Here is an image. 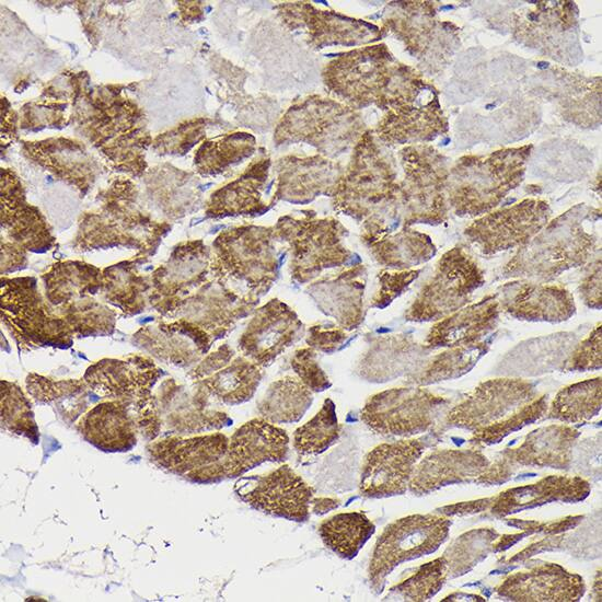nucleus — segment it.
Instances as JSON below:
<instances>
[{
  "label": "nucleus",
  "mask_w": 602,
  "mask_h": 602,
  "mask_svg": "<svg viewBox=\"0 0 602 602\" xmlns=\"http://www.w3.org/2000/svg\"><path fill=\"white\" fill-rule=\"evenodd\" d=\"M578 435L567 425L542 427L529 433L517 448L503 451L500 460L512 470L517 466L567 468Z\"/></svg>",
  "instance_id": "30"
},
{
  "label": "nucleus",
  "mask_w": 602,
  "mask_h": 602,
  "mask_svg": "<svg viewBox=\"0 0 602 602\" xmlns=\"http://www.w3.org/2000/svg\"><path fill=\"white\" fill-rule=\"evenodd\" d=\"M448 577L444 557L420 566L415 574L390 589L386 600L426 601L433 597Z\"/></svg>",
  "instance_id": "43"
},
{
  "label": "nucleus",
  "mask_w": 602,
  "mask_h": 602,
  "mask_svg": "<svg viewBox=\"0 0 602 602\" xmlns=\"http://www.w3.org/2000/svg\"><path fill=\"white\" fill-rule=\"evenodd\" d=\"M26 265L25 250L16 244L2 243L1 274L5 275L24 268Z\"/></svg>",
  "instance_id": "51"
},
{
  "label": "nucleus",
  "mask_w": 602,
  "mask_h": 602,
  "mask_svg": "<svg viewBox=\"0 0 602 602\" xmlns=\"http://www.w3.org/2000/svg\"><path fill=\"white\" fill-rule=\"evenodd\" d=\"M451 520L441 516L410 514L385 526L369 565V581L381 592L386 577L401 564L433 553L447 540Z\"/></svg>",
  "instance_id": "7"
},
{
  "label": "nucleus",
  "mask_w": 602,
  "mask_h": 602,
  "mask_svg": "<svg viewBox=\"0 0 602 602\" xmlns=\"http://www.w3.org/2000/svg\"><path fill=\"white\" fill-rule=\"evenodd\" d=\"M1 426L34 442L39 439L28 398L20 386L5 380L1 381Z\"/></svg>",
  "instance_id": "44"
},
{
  "label": "nucleus",
  "mask_w": 602,
  "mask_h": 602,
  "mask_svg": "<svg viewBox=\"0 0 602 602\" xmlns=\"http://www.w3.org/2000/svg\"><path fill=\"white\" fill-rule=\"evenodd\" d=\"M339 505H340L339 500L335 498H326V497L313 498L311 501L310 510L315 514L322 516L332 510L337 509Z\"/></svg>",
  "instance_id": "52"
},
{
  "label": "nucleus",
  "mask_w": 602,
  "mask_h": 602,
  "mask_svg": "<svg viewBox=\"0 0 602 602\" xmlns=\"http://www.w3.org/2000/svg\"><path fill=\"white\" fill-rule=\"evenodd\" d=\"M262 369L223 344L207 354L188 375L195 389L209 400L234 406L254 396L263 379Z\"/></svg>",
  "instance_id": "12"
},
{
  "label": "nucleus",
  "mask_w": 602,
  "mask_h": 602,
  "mask_svg": "<svg viewBox=\"0 0 602 602\" xmlns=\"http://www.w3.org/2000/svg\"><path fill=\"white\" fill-rule=\"evenodd\" d=\"M275 200L309 202L320 195H331L340 171L335 162L321 157L285 158L277 164Z\"/></svg>",
  "instance_id": "28"
},
{
  "label": "nucleus",
  "mask_w": 602,
  "mask_h": 602,
  "mask_svg": "<svg viewBox=\"0 0 602 602\" xmlns=\"http://www.w3.org/2000/svg\"><path fill=\"white\" fill-rule=\"evenodd\" d=\"M238 495L253 509L294 522H305L310 516L313 488L289 465L252 478Z\"/></svg>",
  "instance_id": "15"
},
{
  "label": "nucleus",
  "mask_w": 602,
  "mask_h": 602,
  "mask_svg": "<svg viewBox=\"0 0 602 602\" xmlns=\"http://www.w3.org/2000/svg\"><path fill=\"white\" fill-rule=\"evenodd\" d=\"M429 348L404 334L373 337L358 364L361 378L371 382H385L409 374L427 355Z\"/></svg>",
  "instance_id": "29"
},
{
  "label": "nucleus",
  "mask_w": 602,
  "mask_h": 602,
  "mask_svg": "<svg viewBox=\"0 0 602 602\" xmlns=\"http://www.w3.org/2000/svg\"><path fill=\"white\" fill-rule=\"evenodd\" d=\"M426 447L424 438L377 445L364 458L360 494L368 498H385L406 493L413 471Z\"/></svg>",
  "instance_id": "16"
},
{
  "label": "nucleus",
  "mask_w": 602,
  "mask_h": 602,
  "mask_svg": "<svg viewBox=\"0 0 602 602\" xmlns=\"http://www.w3.org/2000/svg\"><path fill=\"white\" fill-rule=\"evenodd\" d=\"M275 233L289 253V273L298 283H309L324 271L343 267L352 261L354 253L345 245L347 230L334 218L281 217Z\"/></svg>",
  "instance_id": "3"
},
{
  "label": "nucleus",
  "mask_w": 602,
  "mask_h": 602,
  "mask_svg": "<svg viewBox=\"0 0 602 602\" xmlns=\"http://www.w3.org/2000/svg\"><path fill=\"white\" fill-rule=\"evenodd\" d=\"M28 395L39 404H48L57 413L73 421L84 414L89 386L84 380H51L31 373L26 378Z\"/></svg>",
  "instance_id": "39"
},
{
  "label": "nucleus",
  "mask_w": 602,
  "mask_h": 602,
  "mask_svg": "<svg viewBox=\"0 0 602 602\" xmlns=\"http://www.w3.org/2000/svg\"><path fill=\"white\" fill-rule=\"evenodd\" d=\"M44 296L74 336H108L117 312L102 298V269L83 262H60L42 275Z\"/></svg>",
  "instance_id": "1"
},
{
  "label": "nucleus",
  "mask_w": 602,
  "mask_h": 602,
  "mask_svg": "<svg viewBox=\"0 0 602 602\" xmlns=\"http://www.w3.org/2000/svg\"><path fill=\"white\" fill-rule=\"evenodd\" d=\"M421 269H407L402 271L383 270L378 275L379 289L373 294L370 305L383 309L404 293L414 280L419 277Z\"/></svg>",
  "instance_id": "47"
},
{
  "label": "nucleus",
  "mask_w": 602,
  "mask_h": 602,
  "mask_svg": "<svg viewBox=\"0 0 602 602\" xmlns=\"http://www.w3.org/2000/svg\"><path fill=\"white\" fill-rule=\"evenodd\" d=\"M340 435L336 406L326 398L321 409L293 433V448L300 455H317L336 443Z\"/></svg>",
  "instance_id": "41"
},
{
  "label": "nucleus",
  "mask_w": 602,
  "mask_h": 602,
  "mask_svg": "<svg viewBox=\"0 0 602 602\" xmlns=\"http://www.w3.org/2000/svg\"><path fill=\"white\" fill-rule=\"evenodd\" d=\"M601 368V324L579 343L566 361L570 371H587Z\"/></svg>",
  "instance_id": "48"
},
{
  "label": "nucleus",
  "mask_w": 602,
  "mask_h": 602,
  "mask_svg": "<svg viewBox=\"0 0 602 602\" xmlns=\"http://www.w3.org/2000/svg\"><path fill=\"white\" fill-rule=\"evenodd\" d=\"M594 241L582 229L553 223L543 235L525 243L503 268L505 277L535 282L549 281L568 269L587 264Z\"/></svg>",
  "instance_id": "8"
},
{
  "label": "nucleus",
  "mask_w": 602,
  "mask_h": 602,
  "mask_svg": "<svg viewBox=\"0 0 602 602\" xmlns=\"http://www.w3.org/2000/svg\"><path fill=\"white\" fill-rule=\"evenodd\" d=\"M137 264L126 261L102 270V299L127 316L139 314L150 305V275L139 273Z\"/></svg>",
  "instance_id": "33"
},
{
  "label": "nucleus",
  "mask_w": 602,
  "mask_h": 602,
  "mask_svg": "<svg viewBox=\"0 0 602 602\" xmlns=\"http://www.w3.org/2000/svg\"><path fill=\"white\" fill-rule=\"evenodd\" d=\"M485 282L484 270L462 247L448 251L407 309L413 322L439 321L466 305Z\"/></svg>",
  "instance_id": "6"
},
{
  "label": "nucleus",
  "mask_w": 602,
  "mask_h": 602,
  "mask_svg": "<svg viewBox=\"0 0 602 602\" xmlns=\"http://www.w3.org/2000/svg\"><path fill=\"white\" fill-rule=\"evenodd\" d=\"M132 343L160 361L188 368L209 352L213 339L197 325L174 319L142 326L134 334Z\"/></svg>",
  "instance_id": "19"
},
{
  "label": "nucleus",
  "mask_w": 602,
  "mask_h": 602,
  "mask_svg": "<svg viewBox=\"0 0 602 602\" xmlns=\"http://www.w3.org/2000/svg\"><path fill=\"white\" fill-rule=\"evenodd\" d=\"M375 531L362 512H341L323 520L319 534L324 545L344 559H352Z\"/></svg>",
  "instance_id": "38"
},
{
  "label": "nucleus",
  "mask_w": 602,
  "mask_h": 602,
  "mask_svg": "<svg viewBox=\"0 0 602 602\" xmlns=\"http://www.w3.org/2000/svg\"><path fill=\"white\" fill-rule=\"evenodd\" d=\"M290 363L297 378L311 392L319 393L331 387L332 383L328 375L319 363L317 351L311 347L296 350Z\"/></svg>",
  "instance_id": "46"
},
{
  "label": "nucleus",
  "mask_w": 602,
  "mask_h": 602,
  "mask_svg": "<svg viewBox=\"0 0 602 602\" xmlns=\"http://www.w3.org/2000/svg\"><path fill=\"white\" fill-rule=\"evenodd\" d=\"M277 243L274 227L242 225L222 232L212 243V277L264 296L279 277Z\"/></svg>",
  "instance_id": "2"
},
{
  "label": "nucleus",
  "mask_w": 602,
  "mask_h": 602,
  "mask_svg": "<svg viewBox=\"0 0 602 602\" xmlns=\"http://www.w3.org/2000/svg\"><path fill=\"white\" fill-rule=\"evenodd\" d=\"M269 160L254 163L241 177L213 193L208 201L207 215L256 216L267 211L263 194L268 178Z\"/></svg>",
  "instance_id": "32"
},
{
  "label": "nucleus",
  "mask_w": 602,
  "mask_h": 602,
  "mask_svg": "<svg viewBox=\"0 0 602 602\" xmlns=\"http://www.w3.org/2000/svg\"><path fill=\"white\" fill-rule=\"evenodd\" d=\"M547 395L537 397L508 418L486 428L473 431L470 442L475 445L497 443L511 432L540 419L547 412Z\"/></svg>",
  "instance_id": "45"
},
{
  "label": "nucleus",
  "mask_w": 602,
  "mask_h": 602,
  "mask_svg": "<svg viewBox=\"0 0 602 602\" xmlns=\"http://www.w3.org/2000/svg\"><path fill=\"white\" fill-rule=\"evenodd\" d=\"M582 578L564 567L544 563L509 576L497 588L500 597L513 601H577L584 593Z\"/></svg>",
  "instance_id": "24"
},
{
  "label": "nucleus",
  "mask_w": 602,
  "mask_h": 602,
  "mask_svg": "<svg viewBox=\"0 0 602 602\" xmlns=\"http://www.w3.org/2000/svg\"><path fill=\"white\" fill-rule=\"evenodd\" d=\"M258 299L248 291H235L229 282L212 277L180 305L173 319L197 325L215 341L225 337L242 319L251 315Z\"/></svg>",
  "instance_id": "13"
},
{
  "label": "nucleus",
  "mask_w": 602,
  "mask_h": 602,
  "mask_svg": "<svg viewBox=\"0 0 602 602\" xmlns=\"http://www.w3.org/2000/svg\"><path fill=\"white\" fill-rule=\"evenodd\" d=\"M537 398L533 383L523 379L499 378L477 385L443 419L449 427L479 430L508 418Z\"/></svg>",
  "instance_id": "11"
},
{
  "label": "nucleus",
  "mask_w": 602,
  "mask_h": 602,
  "mask_svg": "<svg viewBox=\"0 0 602 602\" xmlns=\"http://www.w3.org/2000/svg\"><path fill=\"white\" fill-rule=\"evenodd\" d=\"M312 393L297 377L286 375L269 384L257 402V412L275 425L297 422L312 405Z\"/></svg>",
  "instance_id": "36"
},
{
  "label": "nucleus",
  "mask_w": 602,
  "mask_h": 602,
  "mask_svg": "<svg viewBox=\"0 0 602 602\" xmlns=\"http://www.w3.org/2000/svg\"><path fill=\"white\" fill-rule=\"evenodd\" d=\"M161 375L162 370L151 358L131 355L123 359H102L91 364L83 380L92 392L103 398L139 407L150 400Z\"/></svg>",
  "instance_id": "17"
},
{
  "label": "nucleus",
  "mask_w": 602,
  "mask_h": 602,
  "mask_svg": "<svg viewBox=\"0 0 602 602\" xmlns=\"http://www.w3.org/2000/svg\"><path fill=\"white\" fill-rule=\"evenodd\" d=\"M347 339V331L334 324H316L305 332V343L315 351L334 354Z\"/></svg>",
  "instance_id": "49"
},
{
  "label": "nucleus",
  "mask_w": 602,
  "mask_h": 602,
  "mask_svg": "<svg viewBox=\"0 0 602 602\" xmlns=\"http://www.w3.org/2000/svg\"><path fill=\"white\" fill-rule=\"evenodd\" d=\"M594 584H595V587L593 588V591L597 593L594 600L601 601V581H600V576H599V580H595Z\"/></svg>",
  "instance_id": "53"
},
{
  "label": "nucleus",
  "mask_w": 602,
  "mask_h": 602,
  "mask_svg": "<svg viewBox=\"0 0 602 602\" xmlns=\"http://www.w3.org/2000/svg\"><path fill=\"white\" fill-rule=\"evenodd\" d=\"M491 462L476 449L436 450L419 460L413 471L408 490L426 495L455 483H479Z\"/></svg>",
  "instance_id": "23"
},
{
  "label": "nucleus",
  "mask_w": 602,
  "mask_h": 602,
  "mask_svg": "<svg viewBox=\"0 0 602 602\" xmlns=\"http://www.w3.org/2000/svg\"><path fill=\"white\" fill-rule=\"evenodd\" d=\"M589 493V484L581 477L551 475L535 484L510 488L491 497L489 507L493 514L501 518L546 502L580 501Z\"/></svg>",
  "instance_id": "31"
},
{
  "label": "nucleus",
  "mask_w": 602,
  "mask_h": 602,
  "mask_svg": "<svg viewBox=\"0 0 602 602\" xmlns=\"http://www.w3.org/2000/svg\"><path fill=\"white\" fill-rule=\"evenodd\" d=\"M487 350L488 344L485 341L451 347L428 360H422L407 374V382L424 386L461 377L468 372Z\"/></svg>",
  "instance_id": "37"
},
{
  "label": "nucleus",
  "mask_w": 602,
  "mask_h": 602,
  "mask_svg": "<svg viewBox=\"0 0 602 602\" xmlns=\"http://www.w3.org/2000/svg\"><path fill=\"white\" fill-rule=\"evenodd\" d=\"M229 438L221 433L182 438L172 437L151 443V460L173 474L188 476L222 461L227 454Z\"/></svg>",
  "instance_id": "26"
},
{
  "label": "nucleus",
  "mask_w": 602,
  "mask_h": 602,
  "mask_svg": "<svg viewBox=\"0 0 602 602\" xmlns=\"http://www.w3.org/2000/svg\"><path fill=\"white\" fill-rule=\"evenodd\" d=\"M346 107L329 99H308L290 107L278 126L280 141H308L327 151H336L345 126Z\"/></svg>",
  "instance_id": "20"
},
{
  "label": "nucleus",
  "mask_w": 602,
  "mask_h": 602,
  "mask_svg": "<svg viewBox=\"0 0 602 602\" xmlns=\"http://www.w3.org/2000/svg\"><path fill=\"white\" fill-rule=\"evenodd\" d=\"M1 321L23 349L73 344V333L40 292L35 277L1 279Z\"/></svg>",
  "instance_id": "4"
},
{
  "label": "nucleus",
  "mask_w": 602,
  "mask_h": 602,
  "mask_svg": "<svg viewBox=\"0 0 602 602\" xmlns=\"http://www.w3.org/2000/svg\"><path fill=\"white\" fill-rule=\"evenodd\" d=\"M363 241L375 262L389 270L414 269L436 253L430 239L413 230H404L393 235L363 238Z\"/></svg>",
  "instance_id": "35"
},
{
  "label": "nucleus",
  "mask_w": 602,
  "mask_h": 602,
  "mask_svg": "<svg viewBox=\"0 0 602 602\" xmlns=\"http://www.w3.org/2000/svg\"><path fill=\"white\" fill-rule=\"evenodd\" d=\"M601 378L563 387L549 405L548 415L563 422H583L601 409Z\"/></svg>",
  "instance_id": "40"
},
{
  "label": "nucleus",
  "mask_w": 602,
  "mask_h": 602,
  "mask_svg": "<svg viewBox=\"0 0 602 602\" xmlns=\"http://www.w3.org/2000/svg\"><path fill=\"white\" fill-rule=\"evenodd\" d=\"M289 454V436L262 417L240 426L229 438L224 459L206 467L199 475L200 484L235 478L263 463H281Z\"/></svg>",
  "instance_id": "9"
},
{
  "label": "nucleus",
  "mask_w": 602,
  "mask_h": 602,
  "mask_svg": "<svg viewBox=\"0 0 602 602\" xmlns=\"http://www.w3.org/2000/svg\"><path fill=\"white\" fill-rule=\"evenodd\" d=\"M2 225L15 241V244L32 252H45L50 248L53 238L38 211L24 201L19 187L2 184Z\"/></svg>",
  "instance_id": "34"
},
{
  "label": "nucleus",
  "mask_w": 602,
  "mask_h": 602,
  "mask_svg": "<svg viewBox=\"0 0 602 602\" xmlns=\"http://www.w3.org/2000/svg\"><path fill=\"white\" fill-rule=\"evenodd\" d=\"M84 440L105 452H125L137 443L135 405L108 400L84 413L77 426Z\"/></svg>",
  "instance_id": "25"
},
{
  "label": "nucleus",
  "mask_w": 602,
  "mask_h": 602,
  "mask_svg": "<svg viewBox=\"0 0 602 602\" xmlns=\"http://www.w3.org/2000/svg\"><path fill=\"white\" fill-rule=\"evenodd\" d=\"M210 265L211 248L202 241L178 244L150 275V306L162 316L173 317L180 305L209 279Z\"/></svg>",
  "instance_id": "10"
},
{
  "label": "nucleus",
  "mask_w": 602,
  "mask_h": 602,
  "mask_svg": "<svg viewBox=\"0 0 602 602\" xmlns=\"http://www.w3.org/2000/svg\"><path fill=\"white\" fill-rule=\"evenodd\" d=\"M580 298L592 309H601V263L597 261L579 286Z\"/></svg>",
  "instance_id": "50"
},
{
  "label": "nucleus",
  "mask_w": 602,
  "mask_h": 602,
  "mask_svg": "<svg viewBox=\"0 0 602 602\" xmlns=\"http://www.w3.org/2000/svg\"><path fill=\"white\" fill-rule=\"evenodd\" d=\"M366 281L367 268L356 265L310 282L305 292L323 314L349 332L358 328L364 320Z\"/></svg>",
  "instance_id": "21"
},
{
  "label": "nucleus",
  "mask_w": 602,
  "mask_h": 602,
  "mask_svg": "<svg viewBox=\"0 0 602 602\" xmlns=\"http://www.w3.org/2000/svg\"><path fill=\"white\" fill-rule=\"evenodd\" d=\"M501 310L497 296H486L437 321L425 345L431 349L478 343L498 325Z\"/></svg>",
  "instance_id": "27"
},
{
  "label": "nucleus",
  "mask_w": 602,
  "mask_h": 602,
  "mask_svg": "<svg viewBox=\"0 0 602 602\" xmlns=\"http://www.w3.org/2000/svg\"><path fill=\"white\" fill-rule=\"evenodd\" d=\"M500 296L501 309L518 320L558 323L576 312L574 296L558 285L518 279L501 287Z\"/></svg>",
  "instance_id": "22"
},
{
  "label": "nucleus",
  "mask_w": 602,
  "mask_h": 602,
  "mask_svg": "<svg viewBox=\"0 0 602 602\" xmlns=\"http://www.w3.org/2000/svg\"><path fill=\"white\" fill-rule=\"evenodd\" d=\"M498 533L493 529L473 530L458 537L443 555L448 576L455 577L468 571L494 549Z\"/></svg>",
  "instance_id": "42"
},
{
  "label": "nucleus",
  "mask_w": 602,
  "mask_h": 602,
  "mask_svg": "<svg viewBox=\"0 0 602 602\" xmlns=\"http://www.w3.org/2000/svg\"><path fill=\"white\" fill-rule=\"evenodd\" d=\"M305 332L296 311L275 298L254 310L238 340L239 351L265 368L304 337Z\"/></svg>",
  "instance_id": "14"
},
{
  "label": "nucleus",
  "mask_w": 602,
  "mask_h": 602,
  "mask_svg": "<svg viewBox=\"0 0 602 602\" xmlns=\"http://www.w3.org/2000/svg\"><path fill=\"white\" fill-rule=\"evenodd\" d=\"M450 401L420 386L394 387L370 396L361 420L383 436L413 437L432 430L450 409Z\"/></svg>",
  "instance_id": "5"
},
{
  "label": "nucleus",
  "mask_w": 602,
  "mask_h": 602,
  "mask_svg": "<svg viewBox=\"0 0 602 602\" xmlns=\"http://www.w3.org/2000/svg\"><path fill=\"white\" fill-rule=\"evenodd\" d=\"M547 218L546 202L526 199L475 221L465 233L484 254H495L528 243Z\"/></svg>",
  "instance_id": "18"
}]
</instances>
